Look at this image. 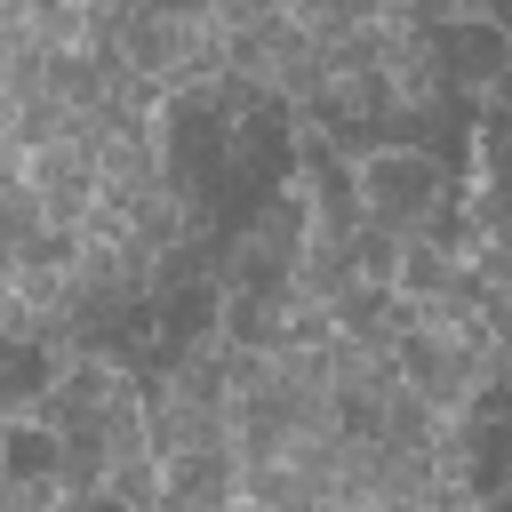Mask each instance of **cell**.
Here are the masks:
<instances>
[{
  "label": "cell",
  "instance_id": "6da1fadb",
  "mask_svg": "<svg viewBox=\"0 0 512 512\" xmlns=\"http://www.w3.org/2000/svg\"><path fill=\"white\" fill-rule=\"evenodd\" d=\"M432 192H440V176H432L424 152H384V160H368V200H376L384 216H424Z\"/></svg>",
  "mask_w": 512,
  "mask_h": 512
},
{
  "label": "cell",
  "instance_id": "7a4b0ae2",
  "mask_svg": "<svg viewBox=\"0 0 512 512\" xmlns=\"http://www.w3.org/2000/svg\"><path fill=\"white\" fill-rule=\"evenodd\" d=\"M48 384H56L48 352H40V344H24V336H0V416H24Z\"/></svg>",
  "mask_w": 512,
  "mask_h": 512
}]
</instances>
